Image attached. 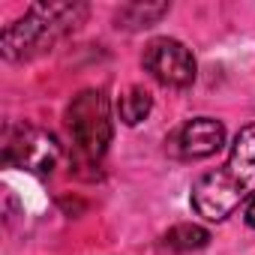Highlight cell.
Listing matches in <instances>:
<instances>
[{
    "label": "cell",
    "mask_w": 255,
    "mask_h": 255,
    "mask_svg": "<svg viewBox=\"0 0 255 255\" xmlns=\"http://www.w3.org/2000/svg\"><path fill=\"white\" fill-rule=\"evenodd\" d=\"M168 9H171L168 3H129L114 15V24L123 30H141L156 24L162 15H168Z\"/></svg>",
    "instance_id": "8"
},
{
    "label": "cell",
    "mask_w": 255,
    "mask_h": 255,
    "mask_svg": "<svg viewBox=\"0 0 255 255\" xmlns=\"http://www.w3.org/2000/svg\"><path fill=\"white\" fill-rule=\"evenodd\" d=\"M174 147L183 159H207L225 147V126L213 117H195L174 132Z\"/></svg>",
    "instance_id": "6"
},
{
    "label": "cell",
    "mask_w": 255,
    "mask_h": 255,
    "mask_svg": "<svg viewBox=\"0 0 255 255\" xmlns=\"http://www.w3.org/2000/svg\"><path fill=\"white\" fill-rule=\"evenodd\" d=\"M243 219H246L249 228H255V195L249 198V204H246V210H243Z\"/></svg>",
    "instance_id": "11"
},
{
    "label": "cell",
    "mask_w": 255,
    "mask_h": 255,
    "mask_svg": "<svg viewBox=\"0 0 255 255\" xmlns=\"http://www.w3.org/2000/svg\"><path fill=\"white\" fill-rule=\"evenodd\" d=\"M153 108V96L150 90H144L141 84H132L129 90H123L120 99H117V114L126 126H138Z\"/></svg>",
    "instance_id": "9"
},
{
    "label": "cell",
    "mask_w": 255,
    "mask_h": 255,
    "mask_svg": "<svg viewBox=\"0 0 255 255\" xmlns=\"http://www.w3.org/2000/svg\"><path fill=\"white\" fill-rule=\"evenodd\" d=\"M66 129L75 147V156L84 162H99L111 144L114 126L108 99L102 90H81L66 108Z\"/></svg>",
    "instance_id": "2"
},
{
    "label": "cell",
    "mask_w": 255,
    "mask_h": 255,
    "mask_svg": "<svg viewBox=\"0 0 255 255\" xmlns=\"http://www.w3.org/2000/svg\"><path fill=\"white\" fill-rule=\"evenodd\" d=\"M87 18V3H33L18 21L0 33V51L6 60L21 63L45 54L60 36L72 33Z\"/></svg>",
    "instance_id": "1"
},
{
    "label": "cell",
    "mask_w": 255,
    "mask_h": 255,
    "mask_svg": "<svg viewBox=\"0 0 255 255\" xmlns=\"http://www.w3.org/2000/svg\"><path fill=\"white\" fill-rule=\"evenodd\" d=\"M207 243H210V231L192 222H180L171 231H165V246L174 252H195V249H204Z\"/></svg>",
    "instance_id": "10"
},
{
    "label": "cell",
    "mask_w": 255,
    "mask_h": 255,
    "mask_svg": "<svg viewBox=\"0 0 255 255\" xmlns=\"http://www.w3.org/2000/svg\"><path fill=\"white\" fill-rule=\"evenodd\" d=\"M246 198V192L240 189V183L228 174V168H216L201 174L192 183V210L210 222H222L228 219L240 201Z\"/></svg>",
    "instance_id": "5"
},
{
    "label": "cell",
    "mask_w": 255,
    "mask_h": 255,
    "mask_svg": "<svg viewBox=\"0 0 255 255\" xmlns=\"http://www.w3.org/2000/svg\"><path fill=\"white\" fill-rule=\"evenodd\" d=\"M225 168L240 183V189L246 195H255V123L243 126V129L234 135V144L228 150Z\"/></svg>",
    "instance_id": "7"
},
{
    "label": "cell",
    "mask_w": 255,
    "mask_h": 255,
    "mask_svg": "<svg viewBox=\"0 0 255 255\" xmlns=\"http://www.w3.org/2000/svg\"><path fill=\"white\" fill-rule=\"evenodd\" d=\"M144 69L165 87H189L195 81V57L192 51L180 42V39H171V36H159V39H150L147 48H144V57H141Z\"/></svg>",
    "instance_id": "4"
},
{
    "label": "cell",
    "mask_w": 255,
    "mask_h": 255,
    "mask_svg": "<svg viewBox=\"0 0 255 255\" xmlns=\"http://www.w3.org/2000/svg\"><path fill=\"white\" fill-rule=\"evenodd\" d=\"M3 159L30 174H51L60 162V144L51 132L36 126H15L6 135Z\"/></svg>",
    "instance_id": "3"
}]
</instances>
